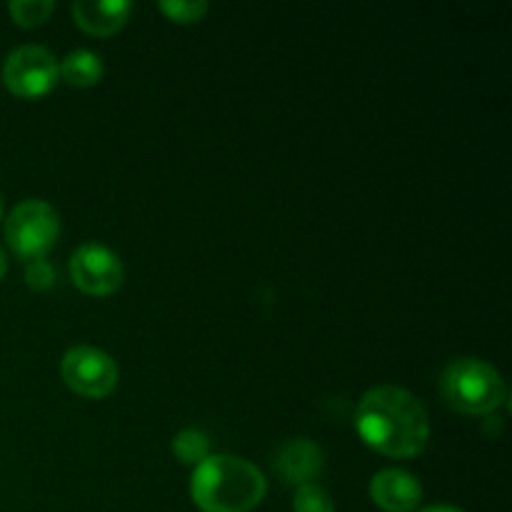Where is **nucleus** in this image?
<instances>
[{
	"label": "nucleus",
	"mask_w": 512,
	"mask_h": 512,
	"mask_svg": "<svg viewBox=\"0 0 512 512\" xmlns=\"http://www.w3.org/2000/svg\"><path fill=\"white\" fill-rule=\"evenodd\" d=\"M293 510L295 512H335V503L328 495V490L320 488L318 483H308V485H300V488L295 490Z\"/></svg>",
	"instance_id": "4468645a"
},
{
	"label": "nucleus",
	"mask_w": 512,
	"mask_h": 512,
	"mask_svg": "<svg viewBox=\"0 0 512 512\" xmlns=\"http://www.w3.org/2000/svg\"><path fill=\"white\" fill-rule=\"evenodd\" d=\"M0 218H3V195H0Z\"/></svg>",
	"instance_id": "6ab92c4d"
},
{
	"label": "nucleus",
	"mask_w": 512,
	"mask_h": 512,
	"mask_svg": "<svg viewBox=\"0 0 512 512\" xmlns=\"http://www.w3.org/2000/svg\"><path fill=\"white\" fill-rule=\"evenodd\" d=\"M63 80H68L70 85H78V88H88L95 85L103 78V58H100L95 50H73L63 58V63L58 65Z\"/></svg>",
	"instance_id": "9b49d317"
},
{
	"label": "nucleus",
	"mask_w": 512,
	"mask_h": 512,
	"mask_svg": "<svg viewBox=\"0 0 512 512\" xmlns=\"http://www.w3.org/2000/svg\"><path fill=\"white\" fill-rule=\"evenodd\" d=\"M370 498L385 512H413L423 500V488L408 470L385 468L370 480Z\"/></svg>",
	"instance_id": "6e6552de"
},
{
	"label": "nucleus",
	"mask_w": 512,
	"mask_h": 512,
	"mask_svg": "<svg viewBox=\"0 0 512 512\" xmlns=\"http://www.w3.org/2000/svg\"><path fill=\"white\" fill-rule=\"evenodd\" d=\"M73 18L85 33L90 35H113L115 30L128 23L133 5L128 0H78L73 3Z\"/></svg>",
	"instance_id": "9d476101"
},
{
	"label": "nucleus",
	"mask_w": 512,
	"mask_h": 512,
	"mask_svg": "<svg viewBox=\"0 0 512 512\" xmlns=\"http://www.w3.org/2000/svg\"><path fill=\"white\" fill-rule=\"evenodd\" d=\"M65 385L83 398H108L118 385V365L105 350L93 345H75L60 363Z\"/></svg>",
	"instance_id": "39448f33"
},
{
	"label": "nucleus",
	"mask_w": 512,
	"mask_h": 512,
	"mask_svg": "<svg viewBox=\"0 0 512 512\" xmlns=\"http://www.w3.org/2000/svg\"><path fill=\"white\" fill-rule=\"evenodd\" d=\"M420 512H465V510L453 508V505H433V508H425V510H420Z\"/></svg>",
	"instance_id": "f3484780"
},
{
	"label": "nucleus",
	"mask_w": 512,
	"mask_h": 512,
	"mask_svg": "<svg viewBox=\"0 0 512 512\" xmlns=\"http://www.w3.org/2000/svg\"><path fill=\"white\" fill-rule=\"evenodd\" d=\"M60 233V215L50 203L38 198L23 200L5 220V240L20 260L45 258Z\"/></svg>",
	"instance_id": "20e7f679"
},
{
	"label": "nucleus",
	"mask_w": 512,
	"mask_h": 512,
	"mask_svg": "<svg viewBox=\"0 0 512 512\" xmlns=\"http://www.w3.org/2000/svg\"><path fill=\"white\" fill-rule=\"evenodd\" d=\"M265 488V475L235 455H208L190 478V498L203 512H248L263 500Z\"/></svg>",
	"instance_id": "f03ea898"
},
{
	"label": "nucleus",
	"mask_w": 512,
	"mask_h": 512,
	"mask_svg": "<svg viewBox=\"0 0 512 512\" xmlns=\"http://www.w3.org/2000/svg\"><path fill=\"white\" fill-rule=\"evenodd\" d=\"M55 10L53 0H13L8 5L10 18L23 28H33V25H43Z\"/></svg>",
	"instance_id": "ddd939ff"
},
{
	"label": "nucleus",
	"mask_w": 512,
	"mask_h": 512,
	"mask_svg": "<svg viewBox=\"0 0 512 512\" xmlns=\"http://www.w3.org/2000/svg\"><path fill=\"white\" fill-rule=\"evenodd\" d=\"M70 278L83 293L110 295L123 285L125 268L103 243H83L70 258Z\"/></svg>",
	"instance_id": "0eeeda50"
},
{
	"label": "nucleus",
	"mask_w": 512,
	"mask_h": 512,
	"mask_svg": "<svg viewBox=\"0 0 512 512\" xmlns=\"http://www.w3.org/2000/svg\"><path fill=\"white\" fill-rule=\"evenodd\" d=\"M173 453L180 463L185 465H200L210 455V440L203 430L185 428L175 435Z\"/></svg>",
	"instance_id": "f8f14e48"
},
{
	"label": "nucleus",
	"mask_w": 512,
	"mask_h": 512,
	"mask_svg": "<svg viewBox=\"0 0 512 512\" xmlns=\"http://www.w3.org/2000/svg\"><path fill=\"white\" fill-rule=\"evenodd\" d=\"M58 58L43 45H20L5 58L3 83L18 98H40L58 83Z\"/></svg>",
	"instance_id": "423d86ee"
},
{
	"label": "nucleus",
	"mask_w": 512,
	"mask_h": 512,
	"mask_svg": "<svg viewBox=\"0 0 512 512\" xmlns=\"http://www.w3.org/2000/svg\"><path fill=\"white\" fill-rule=\"evenodd\" d=\"M355 428L365 445L390 458L423 453L430 438V420L423 403L398 385H378L360 398Z\"/></svg>",
	"instance_id": "f257e3e1"
},
{
	"label": "nucleus",
	"mask_w": 512,
	"mask_h": 512,
	"mask_svg": "<svg viewBox=\"0 0 512 512\" xmlns=\"http://www.w3.org/2000/svg\"><path fill=\"white\" fill-rule=\"evenodd\" d=\"M25 283L33 290H48L55 283V268L45 258H35L25 263Z\"/></svg>",
	"instance_id": "dca6fc26"
},
{
	"label": "nucleus",
	"mask_w": 512,
	"mask_h": 512,
	"mask_svg": "<svg viewBox=\"0 0 512 512\" xmlns=\"http://www.w3.org/2000/svg\"><path fill=\"white\" fill-rule=\"evenodd\" d=\"M440 395L463 415H488L505 403V380L480 358H458L440 373Z\"/></svg>",
	"instance_id": "7ed1b4c3"
},
{
	"label": "nucleus",
	"mask_w": 512,
	"mask_h": 512,
	"mask_svg": "<svg viewBox=\"0 0 512 512\" xmlns=\"http://www.w3.org/2000/svg\"><path fill=\"white\" fill-rule=\"evenodd\" d=\"M325 453L315 440L308 438H293L275 453V470L288 485H308L315 483L320 473H323Z\"/></svg>",
	"instance_id": "1a4fd4ad"
},
{
	"label": "nucleus",
	"mask_w": 512,
	"mask_h": 512,
	"mask_svg": "<svg viewBox=\"0 0 512 512\" xmlns=\"http://www.w3.org/2000/svg\"><path fill=\"white\" fill-rule=\"evenodd\" d=\"M160 10L175 23H198L208 13V3L205 0H163Z\"/></svg>",
	"instance_id": "2eb2a0df"
},
{
	"label": "nucleus",
	"mask_w": 512,
	"mask_h": 512,
	"mask_svg": "<svg viewBox=\"0 0 512 512\" xmlns=\"http://www.w3.org/2000/svg\"><path fill=\"white\" fill-rule=\"evenodd\" d=\"M5 273H8V255H5L3 248H0V280H3Z\"/></svg>",
	"instance_id": "a211bd4d"
}]
</instances>
